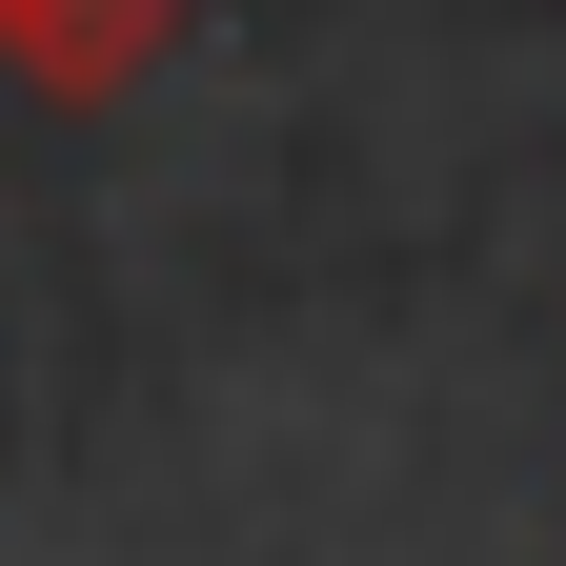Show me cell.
<instances>
[{
	"label": "cell",
	"mask_w": 566,
	"mask_h": 566,
	"mask_svg": "<svg viewBox=\"0 0 566 566\" xmlns=\"http://www.w3.org/2000/svg\"><path fill=\"white\" fill-rule=\"evenodd\" d=\"M163 41H182V0H0V61H21L41 102H122Z\"/></svg>",
	"instance_id": "cell-1"
}]
</instances>
